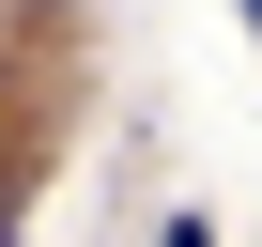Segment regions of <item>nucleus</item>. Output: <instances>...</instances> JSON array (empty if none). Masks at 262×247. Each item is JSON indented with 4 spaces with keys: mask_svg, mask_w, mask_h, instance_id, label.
I'll return each instance as SVG.
<instances>
[{
    "mask_svg": "<svg viewBox=\"0 0 262 247\" xmlns=\"http://www.w3.org/2000/svg\"><path fill=\"white\" fill-rule=\"evenodd\" d=\"M155 247H216V232H201V216H170V232H155Z\"/></svg>",
    "mask_w": 262,
    "mask_h": 247,
    "instance_id": "f257e3e1",
    "label": "nucleus"
},
{
    "mask_svg": "<svg viewBox=\"0 0 262 247\" xmlns=\"http://www.w3.org/2000/svg\"><path fill=\"white\" fill-rule=\"evenodd\" d=\"M247 31H262V0H247Z\"/></svg>",
    "mask_w": 262,
    "mask_h": 247,
    "instance_id": "f03ea898",
    "label": "nucleus"
}]
</instances>
